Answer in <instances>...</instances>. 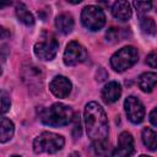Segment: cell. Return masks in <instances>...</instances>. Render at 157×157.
Listing matches in <instances>:
<instances>
[{"instance_id": "cell-12", "label": "cell", "mask_w": 157, "mask_h": 157, "mask_svg": "<svg viewBox=\"0 0 157 157\" xmlns=\"http://www.w3.org/2000/svg\"><path fill=\"white\" fill-rule=\"evenodd\" d=\"M120 94H121V87L117 81H110L102 88V98L108 104L117 102Z\"/></svg>"}, {"instance_id": "cell-13", "label": "cell", "mask_w": 157, "mask_h": 157, "mask_svg": "<svg viewBox=\"0 0 157 157\" xmlns=\"http://www.w3.org/2000/svg\"><path fill=\"white\" fill-rule=\"evenodd\" d=\"M112 13L117 20L128 21L131 17V6L128 1L124 0L117 1L112 6Z\"/></svg>"}, {"instance_id": "cell-28", "label": "cell", "mask_w": 157, "mask_h": 157, "mask_svg": "<svg viewBox=\"0 0 157 157\" xmlns=\"http://www.w3.org/2000/svg\"><path fill=\"white\" fill-rule=\"evenodd\" d=\"M11 157H21V156H17V155H13V156H11Z\"/></svg>"}, {"instance_id": "cell-17", "label": "cell", "mask_w": 157, "mask_h": 157, "mask_svg": "<svg viewBox=\"0 0 157 157\" xmlns=\"http://www.w3.org/2000/svg\"><path fill=\"white\" fill-rule=\"evenodd\" d=\"M142 142L144 145L150 150V151H155L157 150V132L153 131L150 128H145L142 130Z\"/></svg>"}, {"instance_id": "cell-24", "label": "cell", "mask_w": 157, "mask_h": 157, "mask_svg": "<svg viewBox=\"0 0 157 157\" xmlns=\"http://www.w3.org/2000/svg\"><path fill=\"white\" fill-rule=\"evenodd\" d=\"M146 63L148 66L151 67H157V49L156 50H152L147 58H146Z\"/></svg>"}, {"instance_id": "cell-6", "label": "cell", "mask_w": 157, "mask_h": 157, "mask_svg": "<svg viewBox=\"0 0 157 157\" xmlns=\"http://www.w3.org/2000/svg\"><path fill=\"white\" fill-rule=\"evenodd\" d=\"M81 22L90 31H98L105 25V16L101 7L90 5L81 12Z\"/></svg>"}, {"instance_id": "cell-15", "label": "cell", "mask_w": 157, "mask_h": 157, "mask_svg": "<svg viewBox=\"0 0 157 157\" xmlns=\"http://www.w3.org/2000/svg\"><path fill=\"white\" fill-rule=\"evenodd\" d=\"M139 87L144 92H151L157 86V72H145L139 77Z\"/></svg>"}, {"instance_id": "cell-5", "label": "cell", "mask_w": 157, "mask_h": 157, "mask_svg": "<svg viewBox=\"0 0 157 157\" xmlns=\"http://www.w3.org/2000/svg\"><path fill=\"white\" fill-rule=\"evenodd\" d=\"M137 59H139L137 49L131 45H128L113 54V56L110 58V65L115 71L121 72L135 65Z\"/></svg>"}, {"instance_id": "cell-25", "label": "cell", "mask_w": 157, "mask_h": 157, "mask_svg": "<svg viewBox=\"0 0 157 157\" xmlns=\"http://www.w3.org/2000/svg\"><path fill=\"white\" fill-rule=\"evenodd\" d=\"M148 118H150L151 124H152V125H155V126H157V108H155V109H152V110H151V113H150Z\"/></svg>"}, {"instance_id": "cell-27", "label": "cell", "mask_w": 157, "mask_h": 157, "mask_svg": "<svg viewBox=\"0 0 157 157\" xmlns=\"http://www.w3.org/2000/svg\"><path fill=\"white\" fill-rule=\"evenodd\" d=\"M140 157H150V156H146V155H141Z\"/></svg>"}, {"instance_id": "cell-26", "label": "cell", "mask_w": 157, "mask_h": 157, "mask_svg": "<svg viewBox=\"0 0 157 157\" xmlns=\"http://www.w3.org/2000/svg\"><path fill=\"white\" fill-rule=\"evenodd\" d=\"M69 157H80V155L77 152H72L71 155H69Z\"/></svg>"}, {"instance_id": "cell-2", "label": "cell", "mask_w": 157, "mask_h": 157, "mask_svg": "<svg viewBox=\"0 0 157 157\" xmlns=\"http://www.w3.org/2000/svg\"><path fill=\"white\" fill-rule=\"evenodd\" d=\"M74 118L72 109L63 103H54L49 108L40 109L39 119L43 124L49 126H64L71 123Z\"/></svg>"}, {"instance_id": "cell-16", "label": "cell", "mask_w": 157, "mask_h": 157, "mask_svg": "<svg viewBox=\"0 0 157 157\" xmlns=\"http://www.w3.org/2000/svg\"><path fill=\"white\" fill-rule=\"evenodd\" d=\"M16 16L18 18L20 22H22L23 25L26 26H33L34 23V18H33V15L28 11L27 6L22 2H18L16 4Z\"/></svg>"}, {"instance_id": "cell-11", "label": "cell", "mask_w": 157, "mask_h": 157, "mask_svg": "<svg viewBox=\"0 0 157 157\" xmlns=\"http://www.w3.org/2000/svg\"><path fill=\"white\" fill-rule=\"evenodd\" d=\"M50 92L58 98H65L71 92V82L65 76H55L49 83Z\"/></svg>"}, {"instance_id": "cell-8", "label": "cell", "mask_w": 157, "mask_h": 157, "mask_svg": "<svg viewBox=\"0 0 157 157\" xmlns=\"http://www.w3.org/2000/svg\"><path fill=\"white\" fill-rule=\"evenodd\" d=\"M124 108L128 119L134 124H140L145 118V107L140 99L129 96L124 102Z\"/></svg>"}, {"instance_id": "cell-20", "label": "cell", "mask_w": 157, "mask_h": 157, "mask_svg": "<svg viewBox=\"0 0 157 157\" xmlns=\"http://www.w3.org/2000/svg\"><path fill=\"white\" fill-rule=\"evenodd\" d=\"M105 38L108 42L110 43H114V42H118L121 39V29L119 28H115V27H112L107 31L105 33Z\"/></svg>"}, {"instance_id": "cell-10", "label": "cell", "mask_w": 157, "mask_h": 157, "mask_svg": "<svg viewBox=\"0 0 157 157\" xmlns=\"http://www.w3.org/2000/svg\"><path fill=\"white\" fill-rule=\"evenodd\" d=\"M134 139L128 131H123L118 137V146L112 152V157H131L134 153Z\"/></svg>"}, {"instance_id": "cell-7", "label": "cell", "mask_w": 157, "mask_h": 157, "mask_svg": "<svg viewBox=\"0 0 157 157\" xmlns=\"http://www.w3.org/2000/svg\"><path fill=\"white\" fill-rule=\"evenodd\" d=\"M87 58L86 49L78 43V42H70L66 45V49L64 52V64L67 66H75L82 61H85Z\"/></svg>"}, {"instance_id": "cell-3", "label": "cell", "mask_w": 157, "mask_h": 157, "mask_svg": "<svg viewBox=\"0 0 157 157\" xmlns=\"http://www.w3.org/2000/svg\"><path fill=\"white\" fill-rule=\"evenodd\" d=\"M64 137L61 135L44 131L33 141V151L36 153H55L64 146Z\"/></svg>"}, {"instance_id": "cell-14", "label": "cell", "mask_w": 157, "mask_h": 157, "mask_svg": "<svg viewBox=\"0 0 157 157\" xmlns=\"http://www.w3.org/2000/svg\"><path fill=\"white\" fill-rule=\"evenodd\" d=\"M55 27L63 34H69L74 29V18L70 13H60L55 18Z\"/></svg>"}, {"instance_id": "cell-21", "label": "cell", "mask_w": 157, "mask_h": 157, "mask_svg": "<svg viewBox=\"0 0 157 157\" xmlns=\"http://www.w3.org/2000/svg\"><path fill=\"white\" fill-rule=\"evenodd\" d=\"M132 5L135 6L139 16H144V13H146L147 11H150L151 7H152V4L150 1H135Z\"/></svg>"}, {"instance_id": "cell-1", "label": "cell", "mask_w": 157, "mask_h": 157, "mask_svg": "<svg viewBox=\"0 0 157 157\" xmlns=\"http://www.w3.org/2000/svg\"><path fill=\"white\" fill-rule=\"evenodd\" d=\"M85 124L87 135L93 144L96 155L99 157H110L108 141V119L103 108L98 103L90 102L86 104Z\"/></svg>"}, {"instance_id": "cell-19", "label": "cell", "mask_w": 157, "mask_h": 157, "mask_svg": "<svg viewBox=\"0 0 157 157\" xmlns=\"http://www.w3.org/2000/svg\"><path fill=\"white\" fill-rule=\"evenodd\" d=\"M140 27L144 33L150 34V36H153L157 32V27H156L153 18L147 17V16H140Z\"/></svg>"}, {"instance_id": "cell-4", "label": "cell", "mask_w": 157, "mask_h": 157, "mask_svg": "<svg viewBox=\"0 0 157 157\" xmlns=\"http://www.w3.org/2000/svg\"><path fill=\"white\" fill-rule=\"evenodd\" d=\"M59 49V42L56 37L48 31H44L39 40L34 44V54L40 60H52L56 55V52Z\"/></svg>"}, {"instance_id": "cell-9", "label": "cell", "mask_w": 157, "mask_h": 157, "mask_svg": "<svg viewBox=\"0 0 157 157\" xmlns=\"http://www.w3.org/2000/svg\"><path fill=\"white\" fill-rule=\"evenodd\" d=\"M22 80L31 90H40L43 85V72L34 65H27L22 69Z\"/></svg>"}, {"instance_id": "cell-22", "label": "cell", "mask_w": 157, "mask_h": 157, "mask_svg": "<svg viewBox=\"0 0 157 157\" xmlns=\"http://www.w3.org/2000/svg\"><path fill=\"white\" fill-rule=\"evenodd\" d=\"M72 121H74L72 135H74V139H77V137L81 136V121H80V115H78V114H74Z\"/></svg>"}, {"instance_id": "cell-23", "label": "cell", "mask_w": 157, "mask_h": 157, "mask_svg": "<svg viewBox=\"0 0 157 157\" xmlns=\"http://www.w3.org/2000/svg\"><path fill=\"white\" fill-rule=\"evenodd\" d=\"M10 105H11L10 98H9V96L2 91V92H1V112H2V114H5V113L10 109Z\"/></svg>"}, {"instance_id": "cell-18", "label": "cell", "mask_w": 157, "mask_h": 157, "mask_svg": "<svg viewBox=\"0 0 157 157\" xmlns=\"http://www.w3.org/2000/svg\"><path fill=\"white\" fill-rule=\"evenodd\" d=\"M0 130H1V132H0V141L4 144L6 141H9L12 137V135H13L15 128H13L12 121L10 119L2 117L1 118V128H0Z\"/></svg>"}]
</instances>
